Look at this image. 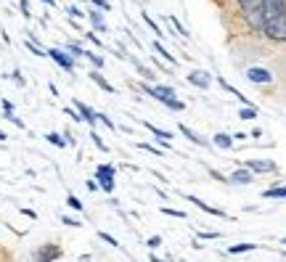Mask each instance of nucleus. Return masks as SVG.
<instances>
[{"label": "nucleus", "instance_id": "obj_14", "mask_svg": "<svg viewBox=\"0 0 286 262\" xmlns=\"http://www.w3.org/2000/svg\"><path fill=\"white\" fill-rule=\"evenodd\" d=\"M88 19L93 24L96 32H106V19H104V11H88Z\"/></svg>", "mask_w": 286, "mask_h": 262}, {"label": "nucleus", "instance_id": "obj_54", "mask_svg": "<svg viewBox=\"0 0 286 262\" xmlns=\"http://www.w3.org/2000/svg\"><path fill=\"white\" fill-rule=\"evenodd\" d=\"M283 254H286V249H283Z\"/></svg>", "mask_w": 286, "mask_h": 262}, {"label": "nucleus", "instance_id": "obj_10", "mask_svg": "<svg viewBox=\"0 0 286 262\" xmlns=\"http://www.w3.org/2000/svg\"><path fill=\"white\" fill-rule=\"evenodd\" d=\"M244 167H249L252 172H275L278 170L275 162H262V159H244Z\"/></svg>", "mask_w": 286, "mask_h": 262}, {"label": "nucleus", "instance_id": "obj_9", "mask_svg": "<svg viewBox=\"0 0 286 262\" xmlns=\"http://www.w3.org/2000/svg\"><path fill=\"white\" fill-rule=\"evenodd\" d=\"M75 109L80 111L82 122H88L90 127H93V125L98 122V111H96V109H90L88 104H82V101H77V98H75Z\"/></svg>", "mask_w": 286, "mask_h": 262}, {"label": "nucleus", "instance_id": "obj_47", "mask_svg": "<svg viewBox=\"0 0 286 262\" xmlns=\"http://www.w3.org/2000/svg\"><path fill=\"white\" fill-rule=\"evenodd\" d=\"M209 175L215 177V180H220V183H228V177H225L223 172H217V170H209Z\"/></svg>", "mask_w": 286, "mask_h": 262}, {"label": "nucleus", "instance_id": "obj_18", "mask_svg": "<svg viewBox=\"0 0 286 262\" xmlns=\"http://www.w3.org/2000/svg\"><path fill=\"white\" fill-rule=\"evenodd\" d=\"M267 14H281V16H286V0H267Z\"/></svg>", "mask_w": 286, "mask_h": 262}, {"label": "nucleus", "instance_id": "obj_32", "mask_svg": "<svg viewBox=\"0 0 286 262\" xmlns=\"http://www.w3.org/2000/svg\"><path fill=\"white\" fill-rule=\"evenodd\" d=\"M67 204H69V207H72V209H77V212H82V201L77 199V196H75V193H69V196H67Z\"/></svg>", "mask_w": 286, "mask_h": 262}, {"label": "nucleus", "instance_id": "obj_3", "mask_svg": "<svg viewBox=\"0 0 286 262\" xmlns=\"http://www.w3.org/2000/svg\"><path fill=\"white\" fill-rule=\"evenodd\" d=\"M265 37H270L275 43H286V16L281 14H265V22H262V30Z\"/></svg>", "mask_w": 286, "mask_h": 262}, {"label": "nucleus", "instance_id": "obj_26", "mask_svg": "<svg viewBox=\"0 0 286 262\" xmlns=\"http://www.w3.org/2000/svg\"><path fill=\"white\" fill-rule=\"evenodd\" d=\"M257 249V244H233V246H228V254H241V251H252Z\"/></svg>", "mask_w": 286, "mask_h": 262}, {"label": "nucleus", "instance_id": "obj_21", "mask_svg": "<svg viewBox=\"0 0 286 262\" xmlns=\"http://www.w3.org/2000/svg\"><path fill=\"white\" fill-rule=\"evenodd\" d=\"M24 48H27V51H30L32 56H38V59H43V56H48V53H45V51L40 48V45H38V43H35V40H30V37H27V40H24Z\"/></svg>", "mask_w": 286, "mask_h": 262}, {"label": "nucleus", "instance_id": "obj_37", "mask_svg": "<svg viewBox=\"0 0 286 262\" xmlns=\"http://www.w3.org/2000/svg\"><path fill=\"white\" fill-rule=\"evenodd\" d=\"M61 222H64V225H69V228H82V222H80V220H75V217H69V214H64Z\"/></svg>", "mask_w": 286, "mask_h": 262}, {"label": "nucleus", "instance_id": "obj_50", "mask_svg": "<svg viewBox=\"0 0 286 262\" xmlns=\"http://www.w3.org/2000/svg\"><path fill=\"white\" fill-rule=\"evenodd\" d=\"M85 185H88V191H98V183L96 180H88Z\"/></svg>", "mask_w": 286, "mask_h": 262}, {"label": "nucleus", "instance_id": "obj_15", "mask_svg": "<svg viewBox=\"0 0 286 262\" xmlns=\"http://www.w3.org/2000/svg\"><path fill=\"white\" fill-rule=\"evenodd\" d=\"M88 77L93 80V82H96V85H98L101 90H106V93H117V90H114V85H112V82H109V80L104 77V74H98V69H96V72H90Z\"/></svg>", "mask_w": 286, "mask_h": 262}, {"label": "nucleus", "instance_id": "obj_22", "mask_svg": "<svg viewBox=\"0 0 286 262\" xmlns=\"http://www.w3.org/2000/svg\"><path fill=\"white\" fill-rule=\"evenodd\" d=\"M3 119H6V122H11V125H16L19 130H27V122H24V119H19V117H16L14 111H3Z\"/></svg>", "mask_w": 286, "mask_h": 262}, {"label": "nucleus", "instance_id": "obj_29", "mask_svg": "<svg viewBox=\"0 0 286 262\" xmlns=\"http://www.w3.org/2000/svg\"><path fill=\"white\" fill-rule=\"evenodd\" d=\"M88 3L90 6H93V8H101V11H112V3H109V0H88Z\"/></svg>", "mask_w": 286, "mask_h": 262}, {"label": "nucleus", "instance_id": "obj_2", "mask_svg": "<svg viewBox=\"0 0 286 262\" xmlns=\"http://www.w3.org/2000/svg\"><path fill=\"white\" fill-rule=\"evenodd\" d=\"M141 90L146 93V96L156 98L159 104H164L170 111H183V109H186V104H183V101L175 98V88H170V85H146V82H143Z\"/></svg>", "mask_w": 286, "mask_h": 262}, {"label": "nucleus", "instance_id": "obj_49", "mask_svg": "<svg viewBox=\"0 0 286 262\" xmlns=\"http://www.w3.org/2000/svg\"><path fill=\"white\" fill-rule=\"evenodd\" d=\"M64 138H67V143H69V146H75V143H77V140H75V135H72L69 130H67V133H64Z\"/></svg>", "mask_w": 286, "mask_h": 262}, {"label": "nucleus", "instance_id": "obj_12", "mask_svg": "<svg viewBox=\"0 0 286 262\" xmlns=\"http://www.w3.org/2000/svg\"><path fill=\"white\" fill-rule=\"evenodd\" d=\"M178 130L183 133V138H188V140H191V143H196V146H204V148H207V146H212V143H209L207 138H201L199 133H193V130H191L188 125H180Z\"/></svg>", "mask_w": 286, "mask_h": 262}, {"label": "nucleus", "instance_id": "obj_36", "mask_svg": "<svg viewBox=\"0 0 286 262\" xmlns=\"http://www.w3.org/2000/svg\"><path fill=\"white\" fill-rule=\"evenodd\" d=\"M64 114H67L72 122H82V117H80V111H77V109H69V106H67V109H64Z\"/></svg>", "mask_w": 286, "mask_h": 262}, {"label": "nucleus", "instance_id": "obj_8", "mask_svg": "<svg viewBox=\"0 0 286 262\" xmlns=\"http://www.w3.org/2000/svg\"><path fill=\"white\" fill-rule=\"evenodd\" d=\"M252 180H254V175H252V170H249V167H244V164L238 167L236 172L228 175V183H230V185H249Z\"/></svg>", "mask_w": 286, "mask_h": 262}, {"label": "nucleus", "instance_id": "obj_33", "mask_svg": "<svg viewBox=\"0 0 286 262\" xmlns=\"http://www.w3.org/2000/svg\"><path fill=\"white\" fill-rule=\"evenodd\" d=\"M67 16H72V19H82V16H88L85 11H80L77 6H67Z\"/></svg>", "mask_w": 286, "mask_h": 262}, {"label": "nucleus", "instance_id": "obj_53", "mask_svg": "<svg viewBox=\"0 0 286 262\" xmlns=\"http://www.w3.org/2000/svg\"><path fill=\"white\" fill-rule=\"evenodd\" d=\"M281 244H286V238H283V241H281Z\"/></svg>", "mask_w": 286, "mask_h": 262}, {"label": "nucleus", "instance_id": "obj_34", "mask_svg": "<svg viewBox=\"0 0 286 262\" xmlns=\"http://www.w3.org/2000/svg\"><path fill=\"white\" fill-rule=\"evenodd\" d=\"M162 214H170V217H180V220H186V212H180V209H170V207H162Z\"/></svg>", "mask_w": 286, "mask_h": 262}, {"label": "nucleus", "instance_id": "obj_28", "mask_svg": "<svg viewBox=\"0 0 286 262\" xmlns=\"http://www.w3.org/2000/svg\"><path fill=\"white\" fill-rule=\"evenodd\" d=\"M238 117H241V119H254L257 117V106H241Z\"/></svg>", "mask_w": 286, "mask_h": 262}, {"label": "nucleus", "instance_id": "obj_19", "mask_svg": "<svg viewBox=\"0 0 286 262\" xmlns=\"http://www.w3.org/2000/svg\"><path fill=\"white\" fill-rule=\"evenodd\" d=\"M45 140H48L51 146H56V148H67V146H69L67 138H64L61 133H48V135H45Z\"/></svg>", "mask_w": 286, "mask_h": 262}, {"label": "nucleus", "instance_id": "obj_42", "mask_svg": "<svg viewBox=\"0 0 286 262\" xmlns=\"http://www.w3.org/2000/svg\"><path fill=\"white\" fill-rule=\"evenodd\" d=\"M146 246H149V249H156V246H162V236H151L149 241H146Z\"/></svg>", "mask_w": 286, "mask_h": 262}, {"label": "nucleus", "instance_id": "obj_43", "mask_svg": "<svg viewBox=\"0 0 286 262\" xmlns=\"http://www.w3.org/2000/svg\"><path fill=\"white\" fill-rule=\"evenodd\" d=\"M199 236H201V238H207V241H212V238H220V233H217V230H201Z\"/></svg>", "mask_w": 286, "mask_h": 262}, {"label": "nucleus", "instance_id": "obj_11", "mask_svg": "<svg viewBox=\"0 0 286 262\" xmlns=\"http://www.w3.org/2000/svg\"><path fill=\"white\" fill-rule=\"evenodd\" d=\"M183 201H191L193 207H199V209H204L207 214H215V217H228V214L223 209H215V207H209V204H204L201 199H196V196H188V193H183ZM230 220V217H228Z\"/></svg>", "mask_w": 286, "mask_h": 262}, {"label": "nucleus", "instance_id": "obj_30", "mask_svg": "<svg viewBox=\"0 0 286 262\" xmlns=\"http://www.w3.org/2000/svg\"><path fill=\"white\" fill-rule=\"evenodd\" d=\"M90 138H93V146L98 148V151H104V154L109 151V146L104 143V140H101V135H98V133H90Z\"/></svg>", "mask_w": 286, "mask_h": 262}, {"label": "nucleus", "instance_id": "obj_1", "mask_svg": "<svg viewBox=\"0 0 286 262\" xmlns=\"http://www.w3.org/2000/svg\"><path fill=\"white\" fill-rule=\"evenodd\" d=\"M236 3H238V8H241L246 24L260 32L262 22H265V14H267V0H236Z\"/></svg>", "mask_w": 286, "mask_h": 262}, {"label": "nucleus", "instance_id": "obj_35", "mask_svg": "<svg viewBox=\"0 0 286 262\" xmlns=\"http://www.w3.org/2000/svg\"><path fill=\"white\" fill-rule=\"evenodd\" d=\"M19 8H22V16H24V19H32V8H30V0H19Z\"/></svg>", "mask_w": 286, "mask_h": 262}, {"label": "nucleus", "instance_id": "obj_23", "mask_svg": "<svg viewBox=\"0 0 286 262\" xmlns=\"http://www.w3.org/2000/svg\"><path fill=\"white\" fill-rule=\"evenodd\" d=\"M64 48L75 56V59H82V53H85V48H82L80 43H75V40H67V45H64Z\"/></svg>", "mask_w": 286, "mask_h": 262}, {"label": "nucleus", "instance_id": "obj_45", "mask_svg": "<svg viewBox=\"0 0 286 262\" xmlns=\"http://www.w3.org/2000/svg\"><path fill=\"white\" fill-rule=\"evenodd\" d=\"M98 119H101V122H104V125H106L109 130H117V125H114V122H112V119H109L106 114H98Z\"/></svg>", "mask_w": 286, "mask_h": 262}, {"label": "nucleus", "instance_id": "obj_24", "mask_svg": "<svg viewBox=\"0 0 286 262\" xmlns=\"http://www.w3.org/2000/svg\"><path fill=\"white\" fill-rule=\"evenodd\" d=\"M82 59H88V61L93 64L96 69H101V67H104V56H98V53H93V51H85V53H82Z\"/></svg>", "mask_w": 286, "mask_h": 262}, {"label": "nucleus", "instance_id": "obj_7", "mask_svg": "<svg viewBox=\"0 0 286 262\" xmlns=\"http://www.w3.org/2000/svg\"><path fill=\"white\" fill-rule=\"evenodd\" d=\"M186 80L191 82L193 88H199V90H207L212 85V74L209 72H201V69H193L191 74H186Z\"/></svg>", "mask_w": 286, "mask_h": 262}, {"label": "nucleus", "instance_id": "obj_38", "mask_svg": "<svg viewBox=\"0 0 286 262\" xmlns=\"http://www.w3.org/2000/svg\"><path fill=\"white\" fill-rule=\"evenodd\" d=\"M8 77H11V80H14V82H16V85H19V88H27V80L22 77V72H19V69H16L14 74H8Z\"/></svg>", "mask_w": 286, "mask_h": 262}, {"label": "nucleus", "instance_id": "obj_40", "mask_svg": "<svg viewBox=\"0 0 286 262\" xmlns=\"http://www.w3.org/2000/svg\"><path fill=\"white\" fill-rule=\"evenodd\" d=\"M138 148H143V151H151L154 156H162V148H154V146H149V143H135Z\"/></svg>", "mask_w": 286, "mask_h": 262}, {"label": "nucleus", "instance_id": "obj_4", "mask_svg": "<svg viewBox=\"0 0 286 262\" xmlns=\"http://www.w3.org/2000/svg\"><path fill=\"white\" fill-rule=\"evenodd\" d=\"M45 53H48V59L56 61L64 72H75V61H77V59H75V56H72L67 48H48Z\"/></svg>", "mask_w": 286, "mask_h": 262}, {"label": "nucleus", "instance_id": "obj_46", "mask_svg": "<svg viewBox=\"0 0 286 262\" xmlns=\"http://www.w3.org/2000/svg\"><path fill=\"white\" fill-rule=\"evenodd\" d=\"M19 212L24 214V217H30V220H38V212H35V209H27V207H22Z\"/></svg>", "mask_w": 286, "mask_h": 262}, {"label": "nucleus", "instance_id": "obj_20", "mask_svg": "<svg viewBox=\"0 0 286 262\" xmlns=\"http://www.w3.org/2000/svg\"><path fill=\"white\" fill-rule=\"evenodd\" d=\"M262 199H286V185H281V188H265Z\"/></svg>", "mask_w": 286, "mask_h": 262}, {"label": "nucleus", "instance_id": "obj_51", "mask_svg": "<svg viewBox=\"0 0 286 262\" xmlns=\"http://www.w3.org/2000/svg\"><path fill=\"white\" fill-rule=\"evenodd\" d=\"M40 3H45V6H51V8H56V6H59V0H40Z\"/></svg>", "mask_w": 286, "mask_h": 262}, {"label": "nucleus", "instance_id": "obj_48", "mask_svg": "<svg viewBox=\"0 0 286 262\" xmlns=\"http://www.w3.org/2000/svg\"><path fill=\"white\" fill-rule=\"evenodd\" d=\"M0 106H3V111H14V104H11L8 98H3V101H0Z\"/></svg>", "mask_w": 286, "mask_h": 262}, {"label": "nucleus", "instance_id": "obj_44", "mask_svg": "<svg viewBox=\"0 0 286 262\" xmlns=\"http://www.w3.org/2000/svg\"><path fill=\"white\" fill-rule=\"evenodd\" d=\"M85 37H88V40L93 43V45H98V48H104V43L98 40V35H96V32H85Z\"/></svg>", "mask_w": 286, "mask_h": 262}, {"label": "nucleus", "instance_id": "obj_52", "mask_svg": "<svg viewBox=\"0 0 286 262\" xmlns=\"http://www.w3.org/2000/svg\"><path fill=\"white\" fill-rule=\"evenodd\" d=\"M3 140H8V135L3 133V130H0V143H3Z\"/></svg>", "mask_w": 286, "mask_h": 262}, {"label": "nucleus", "instance_id": "obj_6", "mask_svg": "<svg viewBox=\"0 0 286 262\" xmlns=\"http://www.w3.org/2000/svg\"><path fill=\"white\" fill-rule=\"evenodd\" d=\"M244 77L249 82H254V85H270V82H273V72L270 69H262V67H249Z\"/></svg>", "mask_w": 286, "mask_h": 262}, {"label": "nucleus", "instance_id": "obj_31", "mask_svg": "<svg viewBox=\"0 0 286 262\" xmlns=\"http://www.w3.org/2000/svg\"><path fill=\"white\" fill-rule=\"evenodd\" d=\"M98 238H101V241H106V244H109V246H119V241H117L114 236H109V233H106V230H98Z\"/></svg>", "mask_w": 286, "mask_h": 262}, {"label": "nucleus", "instance_id": "obj_39", "mask_svg": "<svg viewBox=\"0 0 286 262\" xmlns=\"http://www.w3.org/2000/svg\"><path fill=\"white\" fill-rule=\"evenodd\" d=\"M170 22H172V27H175V30H178V32H183V37H188V32H186V27L180 24V19H178V16H170Z\"/></svg>", "mask_w": 286, "mask_h": 262}, {"label": "nucleus", "instance_id": "obj_41", "mask_svg": "<svg viewBox=\"0 0 286 262\" xmlns=\"http://www.w3.org/2000/svg\"><path fill=\"white\" fill-rule=\"evenodd\" d=\"M143 22H146V24H149V27H151V30L156 32V35H162V30H159V27H156V22H154V19H151L149 14H146V11H143Z\"/></svg>", "mask_w": 286, "mask_h": 262}, {"label": "nucleus", "instance_id": "obj_25", "mask_svg": "<svg viewBox=\"0 0 286 262\" xmlns=\"http://www.w3.org/2000/svg\"><path fill=\"white\" fill-rule=\"evenodd\" d=\"M151 48H154V51H156V53H162V59H167V61H170V64H172V67H175V64H178V61H175V56H172V53H167V51H164V45H162V43H159V40H156V43H154V45H151Z\"/></svg>", "mask_w": 286, "mask_h": 262}, {"label": "nucleus", "instance_id": "obj_13", "mask_svg": "<svg viewBox=\"0 0 286 262\" xmlns=\"http://www.w3.org/2000/svg\"><path fill=\"white\" fill-rule=\"evenodd\" d=\"M212 146H217V148H223V151H228V148H233V135H228V133L212 135Z\"/></svg>", "mask_w": 286, "mask_h": 262}, {"label": "nucleus", "instance_id": "obj_17", "mask_svg": "<svg viewBox=\"0 0 286 262\" xmlns=\"http://www.w3.org/2000/svg\"><path fill=\"white\" fill-rule=\"evenodd\" d=\"M143 127L149 130V133H151L156 140H170V138H172V133H167V130H159V127H154L151 122H143Z\"/></svg>", "mask_w": 286, "mask_h": 262}, {"label": "nucleus", "instance_id": "obj_5", "mask_svg": "<svg viewBox=\"0 0 286 262\" xmlns=\"http://www.w3.org/2000/svg\"><path fill=\"white\" fill-rule=\"evenodd\" d=\"M64 257V249L59 244H43L32 251V259L38 262H53V259H61Z\"/></svg>", "mask_w": 286, "mask_h": 262}, {"label": "nucleus", "instance_id": "obj_16", "mask_svg": "<svg viewBox=\"0 0 286 262\" xmlns=\"http://www.w3.org/2000/svg\"><path fill=\"white\" fill-rule=\"evenodd\" d=\"M101 177H117V167L114 164H98L96 167V180Z\"/></svg>", "mask_w": 286, "mask_h": 262}, {"label": "nucleus", "instance_id": "obj_27", "mask_svg": "<svg viewBox=\"0 0 286 262\" xmlns=\"http://www.w3.org/2000/svg\"><path fill=\"white\" fill-rule=\"evenodd\" d=\"M130 61L135 64V69H138V74H141L143 80H154V72H151L149 67H143V64H141V61H135V59H130Z\"/></svg>", "mask_w": 286, "mask_h": 262}]
</instances>
